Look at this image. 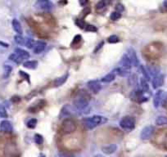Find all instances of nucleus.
Returning a JSON list of instances; mask_svg holds the SVG:
<instances>
[{
  "label": "nucleus",
  "mask_w": 167,
  "mask_h": 157,
  "mask_svg": "<svg viewBox=\"0 0 167 157\" xmlns=\"http://www.w3.org/2000/svg\"><path fill=\"white\" fill-rule=\"evenodd\" d=\"M165 157H167V155H165Z\"/></svg>",
  "instance_id": "obj_46"
},
{
  "label": "nucleus",
  "mask_w": 167,
  "mask_h": 157,
  "mask_svg": "<svg viewBox=\"0 0 167 157\" xmlns=\"http://www.w3.org/2000/svg\"><path fill=\"white\" fill-rule=\"evenodd\" d=\"M106 9V2L105 1H99L96 4V10L98 12H102Z\"/></svg>",
  "instance_id": "obj_24"
},
{
  "label": "nucleus",
  "mask_w": 167,
  "mask_h": 157,
  "mask_svg": "<svg viewBox=\"0 0 167 157\" xmlns=\"http://www.w3.org/2000/svg\"><path fill=\"white\" fill-rule=\"evenodd\" d=\"M121 17V13H120V12H118V11H113L112 13L111 14V19L112 20H118Z\"/></svg>",
  "instance_id": "obj_35"
},
{
  "label": "nucleus",
  "mask_w": 167,
  "mask_h": 157,
  "mask_svg": "<svg viewBox=\"0 0 167 157\" xmlns=\"http://www.w3.org/2000/svg\"><path fill=\"white\" fill-rule=\"evenodd\" d=\"M0 45H2V47H8V46H9L7 43H3V42H0Z\"/></svg>",
  "instance_id": "obj_42"
},
{
  "label": "nucleus",
  "mask_w": 167,
  "mask_h": 157,
  "mask_svg": "<svg viewBox=\"0 0 167 157\" xmlns=\"http://www.w3.org/2000/svg\"><path fill=\"white\" fill-rule=\"evenodd\" d=\"M165 92L163 90H158L157 92L153 96V105L154 107H160V105L162 104L163 100L165 98Z\"/></svg>",
  "instance_id": "obj_7"
},
{
  "label": "nucleus",
  "mask_w": 167,
  "mask_h": 157,
  "mask_svg": "<svg viewBox=\"0 0 167 157\" xmlns=\"http://www.w3.org/2000/svg\"><path fill=\"white\" fill-rule=\"evenodd\" d=\"M75 24H76L77 26H79L80 29H85L86 26H87V24H86L83 20H81V19H76V20H75Z\"/></svg>",
  "instance_id": "obj_34"
},
{
  "label": "nucleus",
  "mask_w": 167,
  "mask_h": 157,
  "mask_svg": "<svg viewBox=\"0 0 167 157\" xmlns=\"http://www.w3.org/2000/svg\"><path fill=\"white\" fill-rule=\"evenodd\" d=\"M46 43L43 41H38L34 44V47L33 48V52L34 54H40L43 52L46 48Z\"/></svg>",
  "instance_id": "obj_15"
},
{
  "label": "nucleus",
  "mask_w": 167,
  "mask_h": 157,
  "mask_svg": "<svg viewBox=\"0 0 167 157\" xmlns=\"http://www.w3.org/2000/svg\"><path fill=\"white\" fill-rule=\"evenodd\" d=\"M59 157H74L72 155L66 152H60L59 153Z\"/></svg>",
  "instance_id": "obj_40"
},
{
  "label": "nucleus",
  "mask_w": 167,
  "mask_h": 157,
  "mask_svg": "<svg viewBox=\"0 0 167 157\" xmlns=\"http://www.w3.org/2000/svg\"><path fill=\"white\" fill-rule=\"evenodd\" d=\"M82 38L81 36L79 35V34H78V35H75L74 36V39H73V42H72V45L74 44H77L78 43H79L80 41H81Z\"/></svg>",
  "instance_id": "obj_37"
},
{
  "label": "nucleus",
  "mask_w": 167,
  "mask_h": 157,
  "mask_svg": "<svg viewBox=\"0 0 167 157\" xmlns=\"http://www.w3.org/2000/svg\"><path fill=\"white\" fill-rule=\"evenodd\" d=\"M112 71L115 73V75H119L120 77H127L130 74V69L120 67V66L115 68V70H112Z\"/></svg>",
  "instance_id": "obj_14"
},
{
  "label": "nucleus",
  "mask_w": 167,
  "mask_h": 157,
  "mask_svg": "<svg viewBox=\"0 0 167 157\" xmlns=\"http://www.w3.org/2000/svg\"><path fill=\"white\" fill-rule=\"evenodd\" d=\"M61 130L64 134H70L76 130V123L74 119L66 118L62 121L61 125Z\"/></svg>",
  "instance_id": "obj_3"
},
{
  "label": "nucleus",
  "mask_w": 167,
  "mask_h": 157,
  "mask_svg": "<svg viewBox=\"0 0 167 157\" xmlns=\"http://www.w3.org/2000/svg\"><path fill=\"white\" fill-rule=\"evenodd\" d=\"M115 76H116V75H115V73L111 71L110 72V73H108V74H106L105 76L102 77V78H101V81L103 82V83H111L113 80H115Z\"/></svg>",
  "instance_id": "obj_20"
},
{
  "label": "nucleus",
  "mask_w": 167,
  "mask_h": 157,
  "mask_svg": "<svg viewBox=\"0 0 167 157\" xmlns=\"http://www.w3.org/2000/svg\"><path fill=\"white\" fill-rule=\"evenodd\" d=\"M36 124H37L36 119H30L29 120H28V122L26 123V126H27L29 128H34L36 127Z\"/></svg>",
  "instance_id": "obj_32"
},
{
  "label": "nucleus",
  "mask_w": 167,
  "mask_h": 157,
  "mask_svg": "<svg viewBox=\"0 0 167 157\" xmlns=\"http://www.w3.org/2000/svg\"><path fill=\"white\" fill-rule=\"evenodd\" d=\"M156 124L159 126L167 125V117L163 116V115L158 116L156 119Z\"/></svg>",
  "instance_id": "obj_25"
},
{
  "label": "nucleus",
  "mask_w": 167,
  "mask_h": 157,
  "mask_svg": "<svg viewBox=\"0 0 167 157\" xmlns=\"http://www.w3.org/2000/svg\"><path fill=\"white\" fill-rule=\"evenodd\" d=\"M119 41H120V38L116 35H111L110 37L107 38V42L109 43H116Z\"/></svg>",
  "instance_id": "obj_33"
},
{
  "label": "nucleus",
  "mask_w": 167,
  "mask_h": 157,
  "mask_svg": "<svg viewBox=\"0 0 167 157\" xmlns=\"http://www.w3.org/2000/svg\"><path fill=\"white\" fill-rule=\"evenodd\" d=\"M8 59H9L10 61L15 62L16 64H20V63L22 62V59L20 58V56L16 53L11 54L9 56V57H8Z\"/></svg>",
  "instance_id": "obj_26"
},
{
  "label": "nucleus",
  "mask_w": 167,
  "mask_h": 157,
  "mask_svg": "<svg viewBox=\"0 0 167 157\" xmlns=\"http://www.w3.org/2000/svg\"><path fill=\"white\" fill-rule=\"evenodd\" d=\"M106 122V118L101 116V115H93V116L87 117L83 120L84 126L88 129H93V128H96L97 126H99L100 124H102Z\"/></svg>",
  "instance_id": "obj_2"
},
{
  "label": "nucleus",
  "mask_w": 167,
  "mask_h": 157,
  "mask_svg": "<svg viewBox=\"0 0 167 157\" xmlns=\"http://www.w3.org/2000/svg\"><path fill=\"white\" fill-rule=\"evenodd\" d=\"M153 132L154 128L152 126H146V127L142 128L141 132H140V138L142 140H148L149 138H151Z\"/></svg>",
  "instance_id": "obj_8"
},
{
  "label": "nucleus",
  "mask_w": 167,
  "mask_h": 157,
  "mask_svg": "<svg viewBox=\"0 0 167 157\" xmlns=\"http://www.w3.org/2000/svg\"><path fill=\"white\" fill-rule=\"evenodd\" d=\"M164 83V75L162 74H159L156 76L152 77V80H151V84L153 89H157L158 87L163 85Z\"/></svg>",
  "instance_id": "obj_12"
},
{
  "label": "nucleus",
  "mask_w": 167,
  "mask_h": 157,
  "mask_svg": "<svg viewBox=\"0 0 167 157\" xmlns=\"http://www.w3.org/2000/svg\"><path fill=\"white\" fill-rule=\"evenodd\" d=\"M11 71H12V66L10 64L5 63L3 65V74H2L3 78H8L10 76V74H11Z\"/></svg>",
  "instance_id": "obj_22"
},
{
  "label": "nucleus",
  "mask_w": 167,
  "mask_h": 157,
  "mask_svg": "<svg viewBox=\"0 0 167 157\" xmlns=\"http://www.w3.org/2000/svg\"><path fill=\"white\" fill-rule=\"evenodd\" d=\"M119 65H120V67L128 68V69H131V68L133 67V63L131 61L129 55L126 52L121 56V58H120V61H119Z\"/></svg>",
  "instance_id": "obj_9"
},
{
  "label": "nucleus",
  "mask_w": 167,
  "mask_h": 157,
  "mask_svg": "<svg viewBox=\"0 0 167 157\" xmlns=\"http://www.w3.org/2000/svg\"><path fill=\"white\" fill-rule=\"evenodd\" d=\"M68 77H69V74L66 73V74L61 75V77L56 78V80L54 81V83H53L54 87H60L62 84H64L66 82V80H67Z\"/></svg>",
  "instance_id": "obj_18"
},
{
  "label": "nucleus",
  "mask_w": 167,
  "mask_h": 157,
  "mask_svg": "<svg viewBox=\"0 0 167 157\" xmlns=\"http://www.w3.org/2000/svg\"><path fill=\"white\" fill-rule=\"evenodd\" d=\"M79 2H80V4L81 5H84V4H86V3H87L88 2H87V1H84V2H82V1H80Z\"/></svg>",
  "instance_id": "obj_44"
},
{
  "label": "nucleus",
  "mask_w": 167,
  "mask_h": 157,
  "mask_svg": "<svg viewBox=\"0 0 167 157\" xmlns=\"http://www.w3.org/2000/svg\"><path fill=\"white\" fill-rule=\"evenodd\" d=\"M7 116H8V114H7L6 108H5L4 105L0 104V117L3 118V119H6V118H7Z\"/></svg>",
  "instance_id": "obj_30"
},
{
  "label": "nucleus",
  "mask_w": 167,
  "mask_h": 157,
  "mask_svg": "<svg viewBox=\"0 0 167 157\" xmlns=\"http://www.w3.org/2000/svg\"><path fill=\"white\" fill-rule=\"evenodd\" d=\"M139 70L141 72V74H142V78H145L146 80L148 81L150 79V75L148 74L147 69L143 66L142 65H139Z\"/></svg>",
  "instance_id": "obj_28"
},
{
  "label": "nucleus",
  "mask_w": 167,
  "mask_h": 157,
  "mask_svg": "<svg viewBox=\"0 0 167 157\" xmlns=\"http://www.w3.org/2000/svg\"><path fill=\"white\" fill-rule=\"evenodd\" d=\"M140 86H141L140 89L142 90V92L144 93H149L150 94V90H149V85L147 83V81L142 77L140 78Z\"/></svg>",
  "instance_id": "obj_21"
},
{
  "label": "nucleus",
  "mask_w": 167,
  "mask_h": 157,
  "mask_svg": "<svg viewBox=\"0 0 167 157\" xmlns=\"http://www.w3.org/2000/svg\"><path fill=\"white\" fill-rule=\"evenodd\" d=\"M34 44H35V42H34V39H32V38H25V46L27 48H29V49L34 48Z\"/></svg>",
  "instance_id": "obj_29"
},
{
  "label": "nucleus",
  "mask_w": 167,
  "mask_h": 157,
  "mask_svg": "<svg viewBox=\"0 0 167 157\" xmlns=\"http://www.w3.org/2000/svg\"><path fill=\"white\" fill-rule=\"evenodd\" d=\"M91 157H104V156L102 155H101V154H97V155H94Z\"/></svg>",
  "instance_id": "obj_43"
},
{
  "label": "nucleus",
  "mask_w": 167,
  "mask_h": 157,
  "mask_svg": "<svg viewBox=\"0 0 167 157\" xmlns=\"http://www.w3.org/2000/svg\"><path fill=\"white\" fill-rule=\"evenodd\" d=\"M34 141H35V143L37 145H42L43 142V136L40 134H38V133H36V134L34 135Z\"/></svg>",
  "instance_id": "obj_31"
},
{
  "label": "nucleus",
  "mask_w": 167,
  "mask_h": 157,
  "mask_svg": "<svg viewBox=\"0 0 167 157\" xmlns=\"http://www.w3.org/2000/svg\"><path fill=\"white\" fill-rule=\"evenodd\" d=\"M131 100L137 102H144L147 100V96H145V93L141 89H135L132 91L130 94Z\"/></svg>",
  "instance_id": "obj_5"
},
{
  "label": "nucleus",
  "mask_w": 167,
  "mask_h": 157,
  "mask_svg": "<svg viewBox=\"0 0 167 157\" xmlns=\"http://www.w3.org/2000/svg\"><path fill=\"white\" fill-rule=\"evenodd\" d=\"M73 106L74 110L79 112L84 113L88 109V95L86 94L84 91H81L78 93L73 101Z\"/></svg>",
  "instance_id": "obj_1"
},
{
  "label": "nucleus",
  "mask_w": 167,
  "mask_h": 157,
  "mask_svg": "<svg viewBox=\"0 0 167 157\" xmlns=\"http://www.w3.org/2000/svg\"><path fill=\"white\" fill-rule=\"evenodd\" d=\"M14 41L15 43L17 45H20V46H23L25 45V38H23L22 36L20 35V34H16L15 37H14Z\"/></svg>",
  "instance_id": "obj_27"
},
{
  "label": "nucleus",
  "mask_w": 167,
  "mask_h": 157,
  "mask_svg": "<svg viewBox=\"0 0 167 157\" xmlns=\"http://www.w3.org/2000/svg\"><path fill=\"white\" fill-rule=\"evenodd\" d=\"M124 5L121 4V3H118V4L115 5V10H116V11H118V12H121L122 11H124Z\"/></svg>",
  "instance_id": "obj_38"
},
{
  "label": "nucleus",
  "mask_w": 167,
  "mask_h": 157,
  "mask_svg": "<svg viewBox=\"0 0 167 157\" xmlns=\"http://www.w3.org/2000/svg\"><path fill=\"white\" fill-rule=\"evenodd\" d=\"M117 149V146L115 144H110L107 146H104L102 147V151L106 154V155H111L113 153L115 152V150Z\"/></svg>",
  "instance_id": "obj_16"
},
{
  "label": "nucleus",
  "mask_w": 167,
  "mask_h": 157,
  "mask_svg": "<svg viewBox=\"0 0 167 157\" xmlns=\"http://www.w3.org/2000/svg\"><path fill=\"white\" fill-rule=\"evenodd\" d=\"M38 62L36 61H26L23 63V66L29 70H34L37 67Z\"/></svg>",
  "instance_id": "obj_23"
},
{
  "label": "nucleus",
  "mask_w": 167,
  "mask_h": 157,
  "mask_svg": "<svg viewBox=\"0 0 167 157\" xmlns=\"http://www.w3.org/2000/svg\"><path fill=\"white\" fill-rule=\"evenodd\" d=\"M86 31H90V32H96L97 30V29L96 28V26L93 25H87L85 28Z\"/></svg>",
  "instance_id": "obj_36"
},
{
  "label": "nucleus",
  "mask_w": 167,
  "mask_h": 157,
  "mask_svg": "<svg viewBox=\"0 0 167 157\" xmlns=\"http://www.w3.org/2000/svg\"><path fill=\"white\" fill-rule=\"evenodd\" d=\"M20 76H22L23 78H25V79H26V80H27L28 82L29 83V76L27 74H26V73H25V72H23V71H21V70H20Z\"/></svg>",
  "instance_id": "obj_39"
},
{
  "label": "nucleus",
  "mask_w": 167,
  "mask_h": 157,
  "mask_svg": "<svg viewBox=\"0 0 167 157\" xmlns=\"http://www.w3.org/2000/svg\"><path fill=\"white\" fill-rule=\"evenodd\" d=\"M87 86H88L91 92H93V93H98L100 92V90L102 89V85L97 80L88 81V83H87Z\"/></svg>",
  "instance_id": "obj_13"
},
{
  "label": "nucleus",
  "mask_w": 167,
  "mask_h": 157,
  "mask_svg": "<svg viewBox=\"0 0 167 157\" xmlns=\"http://www.w3.org/2000/svg\"><path fill=\"white\" fill-rule=\"evenodd\" d=\"M125 52L129 55V58H130L131 61L133 63V67H137V66H138V65H139V60H138V56H137V53H136V52L134 51V49L132 48V47H129Z\"/></svg>",
  "instance_id": "obj_10"
},
{
  "label": "nucleus",
  "mask_w": 167,
  "mask_h": 157,
  "mask_svg": "<svg viewBox=\"0 0 167 157\" xmlns=\"http://www.w3.org/2000/svg\"><path fill=\"white\" fill-rule=\"evenodd\" d=\"M42 157H45V156H42Z\"/></svg>",
  "instance_id": "obj_47"
},
{
  "label": "nucleus",
  "mask_w": 167,
  "mask_h": 157,
  "mask_svg": "<svg viewBox=\"0 0 167 157\" xmlns=\"http://www.w3.org/2000/svg\"><path fill=\"white\" fill-rule=\"evenodd\" d=\"M163 5H164L165 7H167V1H165V2H163Z\"/></svg>",
  "instance_id": "obj_45"
},
{
  "label": "nucleus",
  "mask_w": 167,
  "mask_h": 157,
  "mask_svg": "<svg viewBox=\"0 0 167 157\" xmlns=\"http://www.w3.org/2000/svg\"><path fill=\"white\" fill-rule=\"evenodd\" d=\"M120 127L126 131H132L135 127V120L132 116H124L121 119L120 121Z\"/></svg>",
  "instance_id": "obj_4"
},
{
  "label": "nucleus",
  "mask_w": 167,
  "mask_h": 157,
  "mask_svg": "<svg viewBox=\"0 0 167 157\" xmlns=\"http://www.w3.org/2000/svg\"><path fill=\"white\" fill-rule=\"evenodd\" d=\"M35 7L38 10H42V11H50L52 10L53 7V3L51 1H47V0H39L35 2Z\"/></svg>",
  "instance_id": "obj_6"
},
{
  "label": "nucleus",
  "mask_w": 167,
  "mask_h": 157,
  "mask_svg": "<svg viewBox=\"0 0 167 157\" xmlns=\"http://www.w3.org/2000/svg\"><path fill=\"white\" fill-rule=\"evenodd\" d=\"M12 27H13V29L18 34L21 35L23 34V29L22 26H21V24L19 21L16 18H14L12 20Z\"/></svg>",
  "instance_id": "obj_17"
},
{
  "label": "nucleus",
  "mask_w": 167,
  "mask_h": 157,
  "mask_svg": "<svg viewBox=\"0 0 167 157\" xmlns=\"http://www.w3.org/2000/svg\"><path fill=\"white\" fill-rule=\"evenodd\" d=\"M103 44H104L103 42H101V43H100L99 44L97 45V46H98V47H97V48H96V49L94 50V52H97V51H98V50H99L100 48H101V47H102V46H103Z\"/></svg>",
  "instance_id": "obj_41"
},
{
  "label": "nucleus",
  "mask_w": 167,
  "mask_h": 157,
  "mask_svg": "<svg viewBox=\"0 0 167 157\" xmlns=\"http://www.w3.org/2000/svg\"><path fill=\"white\" fill-rule=\"evenodd\" d=\"M0 131L2 132H5V133L12 132L13 127H12V124H11V122L7 120V119L2 120L1 123H0Z\"/></svg>",
  "instance_id": "obj_11"
},
{
  "label": "nucleus",
  "mask_w": 167,
  "mask_h": 157,
  "mask_svg": "<svg viewBox=\"0 0 167 157\" xmlns=\"http://www.w3.org/2000/svg\"><path fill=\"white\" fill-rule=\"evenodd\" d=\"M15 53L17 54L22 60H24V59H28L29 57V52H28L27 51H25V50L21 49L20 47H16V49H15Z\"/></svg>",
  "instance_id": "obj_19"
}]
</instances>
